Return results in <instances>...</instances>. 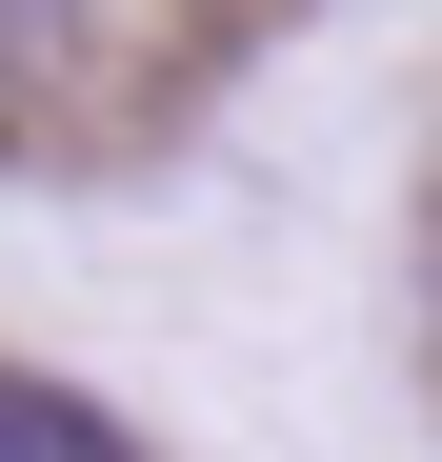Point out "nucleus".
Returning <instances> with one entry per match:
<instances>
[{"instance_id": "nucleus-1", "label": "nucleus", "mask_w": 442, "mask_h": 462, "mask_svg": "<svg viewBox=\"0 0 442 462\" xmlns=\"http://www.w3.org/2000/svg\"><path fill=\"white\" fill-rule=\"evenodd\" d=\"M0 462H141V422L81 402V382H41V362H0Z\"/></svg>"}]
</instances>
